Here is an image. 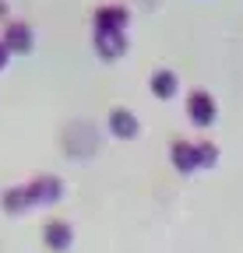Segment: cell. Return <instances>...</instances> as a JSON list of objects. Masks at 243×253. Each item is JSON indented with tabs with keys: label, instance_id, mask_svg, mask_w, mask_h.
Wrapping results in <instances>:
<instances>
[{
	"label": "cell",
	"instance_id": "52a82bcc",
	"mask_svg": "<svg viewBox=\"0 0 243 253\" xmlns=\"http://www.w3.org/2000/svg\"><path fill=\"white\" fill-rule=\"evenodd\" d=\"M151 91H155L159 99H169V95L176 91V78L169 71H155V78H151Z\"/></svg>",
	"mask_w": 243,
	"mask_h": 253
},
{
	"label": "cell",
	"instance_id": "3957f363",
	"mask_svg": "<svg viewBox=\"0 0 243 253\" xmlns=\"http://www.w3.org/2000/svg\"><path fill=\"white\" fill-rule=\"evenodd\" d=\"M43 236H46L49 250H67L71 246V225H64V221H49L43 229Z\"/></svg>",
	"mask_w": 243,
	"mask_h": 253
},
{
	"label": "cell",
	"instance_id": "9c48e42d",
	"mask_svg": "<svg viewBox=\"0 0 243 253\" xmlns=\"http://www.w3.org/2000/svg\"><path fill=\"white\" fill-rule=\"evenodd\" d=\"M7 53H11V49H7L4 42H0V67H4V63H7Z\"/></svg>",
	"mask_w": 243,
	"mask_h": 253
},
{
	"label": "cell",
	"instance_id": "7a4b0ae2",
	"mask_svg": "<svg viewBox=\"0 0 243 253\" xmlns=\"http://www.w3.org/2000/svg\"><path fill=\"white\" fill-rule=\"evenodd\" d=\"M187 109H191L194 123H201V126H208L211 120H215V102H211V95H204V91H194V95H191Z\"/></svg>",
	"mask_w": 243,
	"mask_h": 253
},
{
	"label": "cell",
	"instance_id": "277c9868",
	"mask_svg": "<svg viewBox=\"0 0 243 253\" xmlns=\"http://www.w3.org/2000/svg\"><path fill=\"white\" fill-rule=\"evenodd\" d=\"M109 130L120 134V137H134L138 134V120L127 109H116V113H109Z\"/></svg>",
	"mask_w": 243,
	"mask_h": 253
},
{
	"label": "cell",
	"instance_id": "ba28073f",
	"mask_svg": "<svg viewBox=\"0 0 243 253\" xmlns=\"http://www.w3.org/2000/svg\"><path fill=\"white\" fill-rule=\"evenodd\" d=\"M194 151H197V162H201V166H211V162H215V148H211V144H197Z\"/></svg>",
	"mask_w": 243,
	"mask_h": 253
},
{
	"label": "cell",
	"instance_id": "8992f818",
	"mask_svg": "<svg viewBox=\"0 0 243 253\" xmlns=\"http://www.w3.org/2000/svg\"><path fill=\"white\" fill-rule=\"evenodd\" d=\"M173 162H176V169H180V172H191V169L197 166V151H194L191 144L180 141V144H173Z\"/></svg>",
	"mask_w": 243,
	"mask_h": 253
},
{
	"label": "cell",
	"instance_id": "5b68a950",
	"mask_svg": "<svg viewBox=\"0 0 243 253\" xmlns=\"http://www.w3.org/2000/svg\"><path fill=\"white\" fill-rule=\"evenodd\" d=\"M4 46H7V49H18V53L32 49V32H28L25 25H11L7 36H4Z\"/></svg>",
	"mask_w": 243,
	"mask_h": 253
},
{
	"label": "cell",
	"instance_id": "6da1fadb",
	"mask_svg": "<svg viewBox=\"0 0 243 253\" xmlns=\"http://www.w3.org/2000/svg\"><path fill=\"white\" fill-rule=\"evenodd\" d=\"M56 197H60V179L43 176V179H32V183H25V186L7 190V194H4V208H7L11 214H21V211H28V208L49 204V201H56Z\"/></svg>",
	"mask_w": 243,
	"mask_h": 253
}]
</instances>
